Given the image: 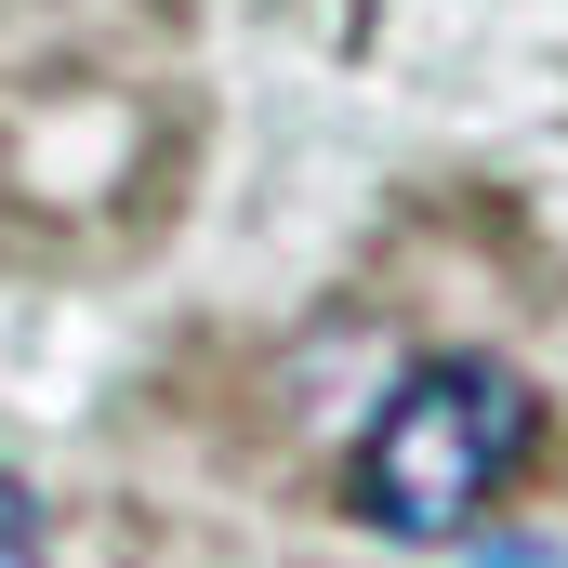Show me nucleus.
I'll use <instances>...</instances> for the list:
<instances>
[{
  "label": "nucleus",
  "instance_id": "nucleus-1",
  "mask_svg": "<svg viewBox=\"0 0 568 568\" xmlns=\"http://www.w3.org/2000/svg\"><path fill=\"white\" fill-rule=\"evenodd\" d=\"M529 463H542V384L503 371V357H424V371L384 397V424L357 436L344 489H357V516L397 529V542H463Z\"/></svg>",
  "mask_w": 568,
  "mask_h": 568
},
{
  "label": "nucleus",
  "instance_id": "nucleus-2",
  "mask_svg": "<svg viewBox=\"0 0 568 568\" xmlns=\"http://www.w3.org/2000/svg\"><path fill=\"white\" fill-rule=\"evenodd\" d=\"M0 568H40V489L0 476Z\"/></svg>",
  "mask_w": 568,
  "mask_h": 568
}]
</instances>
